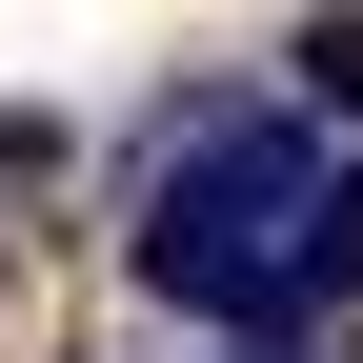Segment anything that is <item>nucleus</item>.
Segmentation results:
<instances>
[{"instance_id": "obj_1", "label": "nucleus", "mask_w": 363, "mask_h": 363, "mask_svg": "<svg viewBox=\"0 0 363 363\" xmlns=\"http://www.w3.org/2000/svg\"><path fill=\"white\" fill-rule=\"evenodd\" d=\"M142 283L182 323L303 343L323 303H363V162L303 142V101H162L142 162Z\"/></svg>"}, {"instance_id": "obj_2", "label": "nucleus", "mask_w": 363, "mask_h": 363, "mask_svg": "<svg viewBox=\"0 0 363 363\" xmlns=\"http://www.w3.org/2000/svg\"><path fill=\"white\" fill-rule=\"evenodd\" d=\"M303 121H343V142H363V0H343V21H303Z\"/></svg>"}]
</instances>
